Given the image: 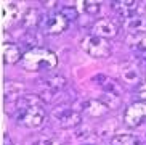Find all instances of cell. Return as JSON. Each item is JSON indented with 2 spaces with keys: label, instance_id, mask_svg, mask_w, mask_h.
<instances>
[{
  "label": "cell",
  "instance_id": "6da1fadb",
  "mask_svg": "<svg viewBox=\"0 0 146 145\" xmlns=\"http://www.w3.org/2000/svg\"><path fill=\"white\" fill-rule=\"evenodd\" d=\"M23 66L29 71H42V69H53L58 64V58L52 50L47 48H34L24 53L21 60Z\"/></svg>",
  "mask_w": 146,
  "mask_h": 145
},
{
  "label": "cell",
  "instance_id": "7a4b0ae2",
  "mask_svg": "<svg viewBox=\"0 0 146 145\" xmlns=\"http://www.w3.org/2000/svg\"><path fill=\"white\" fill-rule=\"evenodd\" d=\"M80 47L82 50L85 52L87 55H90L92 58H109L111 56V44L108 42V39L103 37H98V36H93V34H88L82 39L80 42Z\"/></svg>",
  "mask_w": 146,
  "mask_h": 145
},
{
  "label": "cell",
  "instance_id": "3957f363",
  "mask_svg": "<svg viewBox=\"0 0 146 145\" xmlns=\"http://www.w3.org/2000/svg\"><path fill=\"white\" fill-rule=\"evenodd\" d=\"M13 118L21 126H26L29 129H37L45 123L47 115L42 107H32L26 110H18L16 113H13Z\"/></svg>",
  "mask_w": 146,
  "mask_h": 145
},
{
  "label": "cell",
  "instance_id": "277c9868",
  "mask_svg": "<svg viewBox=\"0 0 146 145\" xmlns=\"http://www.w3.org/2000/svg\"><path fill=\"white\" fill-rule=\"evenodd\" d=\"M40 85L45 89V100L52 102L56 98V95H60L66 89V79L60 74H47L40 79Z\"/></svg>",
  "mask_w": 146,
  "mask_h": 145
},
{
  "label": "cell",
  "instance_id": "5b68a950",
  "mask_svg": "<svg viewBox=\"0 0 146 145\" xmlns=\"http://www.w3.org/2000/svg\"><path fill=\"white\" fill-rule=\"evenodd\" d=\"M69 26V21L66 19L61 13H55V15H50V16H43L42 24H40V29L45 32V34H52V36H58L63 34Z\"/></svg>",
  "mask_w": 146,
  "mask_h": 145
},
{
  "label": "cell",
  "instance_id": "8992f818",
  "mask_svg": "<svg viewBox=\"0 0 146 145\" xmlns=\"http://www.w3.org/2000/svg\"><path fill=\"white\" fill-rule=\"evenodd\" d=\"M124 121L130 128H137L146 123V102H135L132 103L124 115Z\"/></svg>",
  "mask_w": 146,
  "mask_h": 145
},
{
  "label": "cell",
  "instance_id": "52a82bcc",
  "mask_svg": "<svg viewBox=\"0 0 146 145\" xmlns=\"http://www.w3.org/2000/svg\"><path fill=\"white\" fill-rule=\"evenodd\" d=\"M52 116L58 121V124L61 128H77L82 123L79 111L72 110V108H63V107L56 108V110H53Z\"/></svg>",
  "mask_w": 146,
  "mask_h": 145
},
{
  "label": "cell",
  "instance_id": "ba28073f",
  "mask_svg": "<svg viewBox=\"0 0 146 145\" xmlns=\"http://www.w3.org/2000/svg\"><path fill=\"white\" fill-rule=\"evenodd\" d=\"M92 34L98 36V37L103 39H111L116 37L119 34V24L116 21H112L109 18H103V19H98L92 26Z\"/></svg>",
  "mask_w": 146,
  "mask_h": 145
},
{
  "label": "cell",
  "instance_id": "9c48e42d",
  "mask_svg": "<svg viewBox=\"0 0 146 145\" xmlns=\"http://www.w3.org/2000/svg\"><path fill=\"white\" fill-rule=\"evenodd\" d=\"M120 77L129 85H140L143 81V74L140 68L133 63H125L120 66Z\"/></svg>",
  "mask_w": 146,
  "mask_h": 145
},
{
  "label": "cell",
  "instance_id": "30bf717a",
  "mask_svg": "<svg viewBox=\"0 0 146 145\" xmlns=\"http://www.w3.org/2000/svg\"><path fill=\"white\" fill-rule=\"evenodd\" d=\"M79 110L87 113L88 116L100 118V116L106 115V111L109 110V108H108L100 98H92V100H84V102L79 103Z\"/></svg>",
  "mask_w": 146,
  "mask_h": 145
},
{
  "label": "cell",
  "instance_id": "8fae6325",
  "mask_svg": "<svg viewBox=\"0 0 146 145\" xmlns=\"http://www.w3.org/2000/svg\"><path fill=\"white\" fill-rule=\"evenodd\" d=\"M112 10L120 19H130V18L137 16L138 10V2H127V0H119V2H112Z\"/></svg>",
  "mask_w": 146,
  "mask_h": 145
},
{
  "label": "cell",
  "instance_id": "7c38bea8",
  "mask_svg": "<svg viewBox=\"0 0 146 145\" xmlns=\"http://www.w3.org/2000/svg\"><path fill=\"white\" fill-rule=\"evenodd\" d=\"M27 10H23L19 3H7L2 10V16H3V24L11 26L15 23H18L19 19H23L24 13Z\"/></svg>",
  "mask_w": 146,
  "mask_h": 145
},
{
  "label": "cell",
  "instance_id": "4fadbf2b",
  "mask_svg": "<svg viewBox=\"0 0 146 145\" xmlns=\"http://www.w3.org/2000/svg\"><path fill=\"white\" fill-rule=\"evenodd\" d=\"M2 55H3L5 64H13V63L21 61L24 53H23L19 45H16V44H13V42H5L3 45H2Z\"/></svg>",
  "mask_w": 146,
  "mask_h": 145
},
{
  "label": "cell",
  "instance_id": "5bb4252c",
  "mask_svg": "<svg viewBox=\"0 0 146 145\" xmlns=\"http://www.w3.org/2000/svg\"><path fill=\"white\" fill-rule=\"evenodd\" d=\"M19 42H21V45H24V47L27 48V52H29V50H34V48H42L43 39H42V34H40L39 31L31 29V31H26V32L21 36Z\"/></svg>",
  "mask_w": 146,
  "mask_h": 145
},
{
  "label": "cell",
  "instance_id": "9a60e30c",
  "mask_svg": "<svg viewBox=\"0 0 146 145\" xmlns=\"http://www.w3.org/2000/svg\"><path fill=\"white\" fill-rule=\"evenodd\" d=\"M127 34H146V16H133L124 21Z\"/></svg>",
  "mask_w": 146,
  "mask_h": 145
},
{
  "label": "cell",
  "instance_id": "2e32d148",
  "mask_svg": "<svg viewBox=\"0 0 146 145\" xmlns=\"http://www.w3.org/2000/svg\"><path fill=\"white\" fill-rule=\"evenodd\" d=\"M43 16H45V15H42V13H40L39 10L29 8L26 13H24V16H23L21 23H23V26H24V28H26L27 31L35 29V28H39V29H40V24H42Z\"/></svg>",
  "mask_w": 146,
  "mask_h": 145
},
{
  "label": "cell",
  "instance_id": "e0dca14e",
  "mask_svg": "<svg viewBox=\"0 0 146 145\" xmlns=\"http://www.w3.org/2000/svg\"><path fill=\"white\" fill-rule=\"evenodd\" d=\"M42 103V98L37 97V95H23V97L13 100L11 103V108H15L13 113H16L18 110H26V108H32V107H40Z\"/></svg>",
  "mask_w": 146,
  "mask_h": 145
},
{
  "label": "cell",
  "instance_id": "ac0fdd59",
  "mask_svg": "<svg viewBox=\"0 0 146 145\" xmlns=\"http://www.w3.org/2000/svg\"><path fill=\"white\" fill-rule=\"evenodd\" d=\"M125 44H127L132 50L146 55V34H127Z\"/></svg>",
  "mask_w": 146,
  "mask_h": 145
},
{
  "label": "cell",
  "instance_id": "d6986e66",
  "mask_svg": "<svg viewBox=\"0 0 146 145\" xmlns=\"http://www.w3.org/2000/svg\"><path fill=\"white\" fill-rule=\"evenodd\" d=\"M24 92H26V87L21 82H13V81L5 82V97H7V102H10L11 98L16 100V98L23 97Z\"/></svg>",
  "mask_w": 146,
  "mask_h": 145
},
{
  "label": "cell",
  "instance_id": "ffe728a7",
  "mask_svg": "<svg viewBox=\"0 0 146 145\" xmlns=\"http://www.w3.org/2000/svg\"><path fill=\"white\" fill-rule=\"evenodd\" d=\"M112 145H141V144L132 134H117L116 137H112Z\"/></svg>",
  "mask_w": 146,
  "mask_h": 145
},
{
  "label": "cell",
  "instance_id": "44dd1931",
  "mask_svg": "<svg viewBox=\"0 0 146 145\" xmlns=\"http://www.w3.org/2000/svg\"><path fill=\"white\" fill-rule=\"evenodd\" d=\"M101 102L106 105L108 108H119L120 107V97L114 94H104L103 97L100 98Z\"/></svg>",
  "mask_w": 146,
  "mask_h": 145
},
{
  "label": "cell",
  "instance_id": "7402d4cb",
  "mask_svg": "<svg viewBox=\"0 0 146 145\" xmlns=\"http://www.w3.org/2000/svg\"><path fill=\"white\" fill-rule=\"evenodd\" d=\"M116 121H108V123H104V128L101 126V128L98 129V136L100 137H106V136H111L112 132H114V129H116Z\"/></svg>",
  "mask_w": 146,
  "mask_h": 145
},
{
  "label": "cell",
  "instance_id": "603a6c76",
  "mask_svg": "<svg viewBox=\"0 0 146 145\" xmlns=\"http://www.w3.org/2000/svg\"><path fill=\"white\" fill-rule=\"evenodd\" d=\"M61 15H63L68 21H74V19H77L79 11H77V8H76V7H63Z\"/></svg>",
  "mask_w": 146,
  "mask_h": 145
},
{
  "label": "cell",
  "instance_id": "cb8c5ba5",
  "mask_svg": "<svg viewBox=\"0 0 146 145\" xmlns=\"http://www.w3.org/2000/svg\"><path fill=\"white\" fill-rule=\"evenodd\" d=\"M84 5V11L88 15H96L100 11V3L98 2H82Z\"/></svg>",
  "mask_w": 146,
  "mask_h": 145
},
{
  "label": "cell",
  "instance_id": "d4e9b609",
  "mask_svg": "<svg viewBox=\"0 0 146 145\" xmlns=\"http://www.w3.org/2000/svg\"><path fill=\"white\" fill-rule=\"evenodd\" d=\"M31 145H61V144L55 137H40V139L34 140Z\"/></svg>",
  "mask_w": 146,
  "mask_h": 145
},
{
  "label": "cell",
  "instance_id": "484cf974",
  "mask_svg": "<svg viewBox=\"0 0 146 145\" xmlns=\"http://www.w3.org/2000/svg\"><path fill=\"white\" fill-rule=\"evenodd\" d=\"M92 134L90 129H82V131H77L76 132V139H79V140H82V139H87V137Z\"/></svg>",
  "mask_w": 146,
  "mask_h": 145
},
{
  "label": "cell",
  "instance_id": "4316f807",
  "mask_svg": "<svg viewBox=\"0 0 146 145\" xmlns=\"http://www.w3.org/2000/svg\"><path fill=\"white\" fill-rule=\"evenodd\" d=\"M137 100L138 102H146V90H140V92H137Z\"/></svg>",
  "mask_w": 146,
  "mask_h": 145
},
{
  "label": "cell",
  "instance_id": "83f0119b",
  "mask_svg": "<svg viewBox=\"0 0 146 145\" xmlns=\"http://www.w3.org/2000/svg\"><path fill=\"white\" fill-rule=\"evenodd\" d=\"M3 145H15V144H13V140L10 139L8 134H5V137H3Z\"/></svg>",
  "mask_w": 146,
  "mask_h": 145
},
{
  "label": "cell",
  "instance_id": "f1b7e54d",
  "mask_svg": "<svg viewBox=\"0 0 146 145\" xmlns=\"http://www.w3.org/2000/svg\"><path fill=\"white\" fill-rule=\"evenodd\" d=\"M145 56H146V55H145ZM145 60H146V58H145Z\"/></svg>",
  "mask_w": 146,
  "mask_h": 145
}]
</instances>
